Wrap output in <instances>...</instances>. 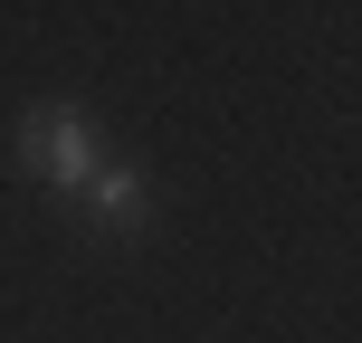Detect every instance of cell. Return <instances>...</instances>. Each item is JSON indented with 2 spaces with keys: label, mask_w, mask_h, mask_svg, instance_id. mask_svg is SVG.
Returning <instances> with one entry per match:
<instances>
[{
  "label": "cell",
  "mask_w": 362,
  "mask_h": 343,
  "mask_svg": "<svg viewBox=\"0 0 362 343\" xmlns=\"http://www.w3.org/2000/svg\"><path fill=\"white\" fill-rule=\"evenodd\" d=\"M19 163L48 181V191H67V200H76L95 172H105V144H95V124H86L76 105H38L29 124H19Z\"/></svg>",
  "instance_id": "6da1fadb"
},
{
  "label": "cell",
  "mask_w": 362,
  "mask_h": 343,
  "mask_svg": "<svg viewBox=\"0 0 362 343\" xmlns=\"http://www.w3.org/2000/svg\"><path fill=\"white\" fill-rule=\"evenodd\" d=\"M76 200H86V210L105 219V229H144V219H153V191H144V181H134L124 163H105V172H95Z\"/></svg>",
  "instance_id": "7a4b0ae2"
}]
</instances>
